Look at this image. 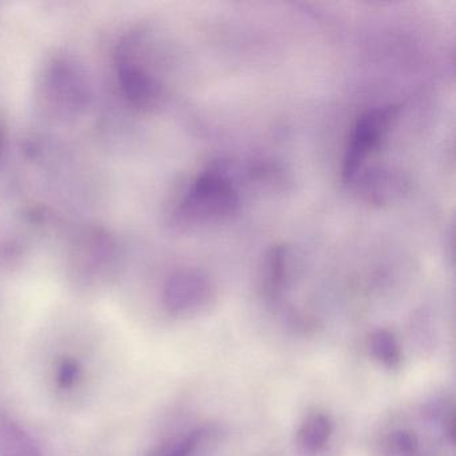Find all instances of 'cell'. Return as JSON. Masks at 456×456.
<instances>
[{"label":"cell","mask_w":456,"mask_h":456,"mask_svg":"<svg viewBox=\"0 0 456 456\" xmlns=\"http://www.w3.org/2000/svg\"><path fill=\"white\" fill-rule=\"evenodd\" d=\"M239 196L231 181L217 172L205 173L186 194L180 215L189 224H209L236 212Z\"/></svg>","instance_id":"obj_1"},{"label":"cell","mask_w":456,"mask_h":456,"mask_svg":"<svg viewBox=\"0 0 456 456\" xmlns=\"http://www.w3.org/2000/svg\"><path fill=\"white\" fill-rule=\"evenodd\" d=\"M395 114V108L373 109L357 121L344 157L343 178L346 183L356 180L365 159L380 145Z\"/></svg>","instance_id":"obj_2"},{"label":"cell","mask_w":456,"mask_h":456,"mask_svg":"<svg viewBox=\"0 0 456 456\" xmlns=\"http://www.w3.org/2000/svg\"><path fill=\"white\" fill-rule=\"evenodd\" d=\"M215 297L212 282L197 272H181L165 285L164 308L175 316H193L208 309Z\"/></svg>","instance_id":"obj_3"},{"label":"cell","mask_w":456,"mask_h":456,"mask_svg":"<svg viewBox=\"0 0 456 456\" xmlns=\"http://www.w3.org/2000/svg\"><path fill=\"white\" fill-rule=\"evenodd\" d=\"M220 436L217 427L209 424L196 427L183 436L159 445L148 456H209L220 442Z\"/></svg>","instance_id":"obj_4"},{"label":"cell","mask_w":456,"mask_h":456,"mask_svg":"<svg viewBox=\"0 0 456 456\" xmlns=\"http://www.w3.org/2000/svg\"><path fill=\"white\" fill-rule=\"evenodd\" d=\"M335 424L322 411L309 412L296 431V445L304 456H319L327 451L332 442Z\"/></svg>","instance_id":"obj_5"},{"label":"cell","mask_w":456,"mask_h":456,"mask_svg":"<svg viewBox=\"0 0 456 456\" xmlns=\"http://www.w3.org/2000/svg\"><path fill=\"white\" fill-rule=\"evenodd\" d=\"M0 456H42L36 440L20 421L0 410Z\"/></svg>","instance_id":"obj_6"},{"label":"cell","mask_w":456,"mask_h":456,"mask_svg":"<svg viewBox=\"0 0 456 456\" xmlns=\"http://www.w3.org/2000/svg\"><path fill=\"white\" fill-rule=\"evenodd\" d=\"M367 346L370 356L381 367L399 370L403 362V351L394 332L386 328H379L370 332Z\"/></svg>","instance_id":"obj_7"},{"label":"cell","mask_w":456,"mask_h":456,"mask_svg":"<svg viewBox=\"0 0 456 456\" xmlns=\"http://www.w3.org/2000/svg\"><path fill=\"white\" fill-rule=\"evenodd\" d=\"M381 456H426V452L416 431L408 427H399L384 436Z\"/></svg>","instance_id":"obj_8"},{"label":"cell","mask_w":456,"mask_h":456,"mask_svg":"<svg viewBox=\"0 0 456 456\" xmlns=\"http://www.w3.org/2000/svg\"><path fill=\"white\" fill-rule=\"evenodd\" d=\"M81 364L74 357H63L57 365L55 380L58 387L62 389H70L76 386L77 381L81 378Z\"/></svg>","instance_id":"obj_9"}]
</instances>
